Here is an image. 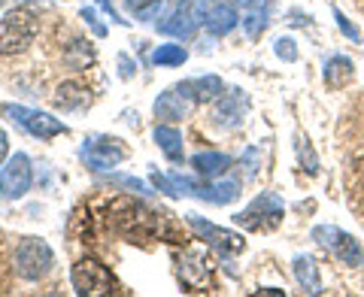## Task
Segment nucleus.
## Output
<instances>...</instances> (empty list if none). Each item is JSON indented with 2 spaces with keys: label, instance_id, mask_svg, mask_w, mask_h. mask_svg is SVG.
Here are the masks:
<instances>
[{
  "label": "nucleus",
  "instance_id": "9",
  "mask_svg": "<svg viewBox=\"0 0 364 297\" xmlns=\"http://www.w3.org/2000/svg\"><path fill=\"white\" fill-rule=\"evenodd\" d=\"M188 225L195 227V231L207 239V243L215 249L219 255H240L243 249H246V239L240 234H234V231H228V227H219V225H213L207 219H200V215L195 212H188Z\"/></svg>",
  "mask_w": 364,
  "mask_h": 297
},
{
  "label": "nucleus",
  "instance_id": "19",
  "mask_svg": "<svg viewBox=\"0 0 364 297\" xmlns=\"http://www.w3.org/2000/svg\"><path fill=\"white\" fill-rule=\"evenodd\" d=\"M352 76H355V64L343 55H334V58L325 61V85L328 88H343L346 82H352Z\"/></svg>",
  "mask_w": 364,
  "mask_h": 297
},
{
  "label": "nucleus",
  "instance_id": "28",
  "mask_svg": "<svg viewBox=\"0 0 364 297\" xmlns=\"http://www.w3.org/2000/svg\"><path fill=\"white\" fill-rule=\"evenodd\" d=\"M82 18L88 21V25H91V31H95L97 37H107V28H104V25H100V21H97V13H95V9H91V6H85V9H82Z\"/></svg>",
  "mask_w": 364,
  "mask_h": 297
},
{
  "label": "nucleus",
  "instance_id": "16",
  "mask_svg": "<svg viewBox=\"0 0 364 297\" xmlns=\"http://www.w3.org/2000/svg\"><path fill=\"white\" fill-rule=\"evenodd\" d=\"M191 167H195L198 176H207V179H219L231 170V158L222 155V152H198L191 158Z\"/></svg>",
  "mask_w": 364,
  "mask_h": 297
},
{
  "label": "nucleus",
  "instance_id": "27",
  "mask_svg": "<svg viewBox=\"0 0 364 297\" xmlns=\"http://www.w3.org/2000/svg\"><path fill=\"white\" fill-rule=\"evenodd\" d=\"M112 182H119V185L131 188L134 194H149V188H146L143 179H134V176H112Z\"/></svg>",
  "mask_w": 364,
  "mask_h": 297
},
{
  "label": "nucleus",
  "instance_id": "2",
  "mask_svg": "<svg viewBox=\"0 0 364 297\" xmlns=\"http://www.w3.org/2000/svg\"><path fill=\"white\" fill-rule=\"evenodd\" d=\"M13 264H16V273H18L21 279L37 282V279H43L46 273L55 267V252H52V246L46 243V239H40V237H25V239H21V243L16 246Z\"/></svg>",
  "mask_w": 364,
  "mask_h": 297
},
{
  "label": "nucleus",
  "instance_id": "13",
  "mask_svg": "<svg viewBox=\"0 0 364 297\" xmlns=\"http://www.w3.org/2000/svg\"><path fill=\"white\" fill-rule=\"evenodd\" d=\"M198 28H200V21L188 13V6L182 4V0H179V6L167 18L158 21V31L167 33V37H176V40H191Z\"/></svg>",
  "mask_w": 364,
  "mask_h": 297
},
{
  "label": "nucleus",
  "instance_id": "7",
  "mask_svg": "<svg viewBox=\"0 0 364 297\" xmlns=\"http://www.w3.org/2000/svg\"><path fill=\"white\" fill-rule=\"evenodd\" d=\"M112 207H116V210H112V212H116V227H119V231H124L128 237H149L155 231V225H158L155 212L140 207L136 200L122 198V200L112 203Z\"/></svg>",
  "mask_w": 364,
  "mask_h": 297
},
{
  "label": "nucleus",
  "instance_id": "1",
  "mask_svg": "<svg viewBox=\"0 0 364 297\" xmlns=\"http://www.w3.org/2000/svg\"><path fill=\"white\" fill-rule=\"evenodd\" d=\"M37 37V16L31 6H18L0 18V55H21Z\"/></svg>",
  "mask_w": 364,
  "mask_h": 297
},
{
  "label": "nucleus",
  "instance_id": "5",
  "mask_svg": "<svg viewBox=\"0 0 364 297\" xmlns=\"http://www.w3.org/2000/svg\"><path fill=\"white\" fill-rule=\"evenodd\" d=\"M70 279H73L76 294H82V297H100V294H109V288H112L109 270L100 264V261H95V258L76 261Z\"/></svg>",
  "mask_w": 364,
  "mask_h": 297
},
{
  "label": "nucleus",
  "instance_id": "24",
  "mask_svg": "<svg viewBox=\"0 0 364 297\" xmlns=\"http://www.w3.org/2000/svg\"><path fill=\"white\" fill-rule=\"evenodd\" d=\"M294 148H298V161H301V167L306 170V173H318V158L313 152V143L306 140V136H298Z\"/></svg>",
  "mask_w": 364,
  "mask_h": 297
},
{
  "label": "nucleus",
  "instance_id": "25",
  "mask_svg": "<svg viewBox=\"0 0 364 297\" xmlns=\"http://www.w3.org/2000/svg\"><path fill=\"white\" fill-rule=\"evenodd\" d=\"M273 52H277V58L286 61V64L298 61V43H294L291 37H279L277 43H273Z\"/></svg>",
  "mask_w": 364,
  "mask_h": 297
},
{
  "label": "nucleus",
  "instance_id": "30",
  "mask_svg": "<svg viewBox=\"0 0 364 297\" xmlns=\"http://www.w3.org/2000/svg\"><path fill=\"white\" fill-rule=\"evenodd\" d=\"M119 73H122V79H131L136 73V64L128 58V55H119Z\"/></svg>",
  "mask_w": 364,
  "mask_h": 297
},
{
  "label": "nucleus",
  "instance_id": "18",
  "mask_svg": "<svg viewBox=\"0 0 364 297\" xmlns=\"http://www.w3.org/2000/svg\"><path fill=\"white\" fill-rule=\"evenodd\" d=\"M88 100L91 94L82 82H61L58 91H55V107L58 109H82Z\"/></svg>",
  "mask_w": 364,
  "mask_h": 297
},
{
  "label": "nucleus",
  "instance_id": "10",
  "mask_svg": "<svg viewBox=\"0 0 364 297\" xmlns=\"http://www.w3.org/2000/svg\"><path fill=\"white\" fill-rule=\"evenodd\" d=\"M249 107H252V100L243 88H231V91H222L219 97H215V109H213V122L219 124V128L231 131V128H240Z\"/></svg>",
  "mask_w": 364,
  "mask_h": 297
},
{
  "label": "nucleus",
  "instance_id": "6",
  "mask_svg": "<svg viewBox=\"0 0 364 297\" xmlns=\"http://www.w3.org/2000/svg\"><path fill=\"white\" fill-rule=\"evenodd\" d=\"M82 158L91 170L97 173H109L112 167H119L124 161V146L116 136H88L82 146Z\"/></svg>",
  "mask_w": 364,
  "mask_h": 297
},
{
  "label": "nucleus",
  "instance_id": "14",
  "mask_svg": "<svg viewBox=\"0 0 364 297\" xmlns=\"http://www.w3.org/2000/svg\"><path fill=\"white\" fill-rule=\"evenodd\" d=\"M207 31L213 33V37H225V33H231L237 25H240V16H237L234 4H215L210 13H207Z\"/></svg>",
  "mask_w": 364,
  "mask_h": 297
},
{
  "label": "nucleus",
  "instance_id": "26",
  "mask_svg": "<svg viewBox=\"0 0 364 297\" xmlns=\"http://www.w3.org/2000/svg\"><path fill=\"white\" fill-rule=\"evenodd\" d=\"M331 13H334V21H337V28H340V33H343V37L346 40H352V43H361V31L355 28V21H349L346 16H343V9H331Z\"/></svg>",
  "mask_w": 364,
  "mask_h": 297
},
{
  "label": "nucleus",
  "instance_id": "15",
  "mask_svg": "<svg viewBox=\"0 0 364 297\" xmlns=\"http://www.w3.org/2000/svg\"><path fill=\"white\" fill-rule=\"evenodd\" d=\"M294 279H298L304 294H322V276H318V267L310 255H294Z\"/></svg>",
  "mask_w": 364,
  "mask_h": 297
},
{
  "label": "nucleus",
  "instance_id": "32",
  "mask_svg": "<svg viewBox=\"0 0 364 297\" xmlns=\"http://www.w3.org/2000/svg\"><path fill=\"white\" fill-rule=\"evenodd\" d=\"M231 4H234V6H252L255 0H231Z\"/></svg>",
  "mask_w": 364,
  "mask_h": 297
},
{
  "label": "nucleus",
  "instance_id": "20",
  "mask_svg": "<svg viewBox=\"0 0 364 297\" xmlns=\"http://www.w3.org/2000/svg\"><path fill=\"white\" fill-rule=\"evenodd\" d=\"M155 143H158V148L170 158V161H182V134L176 131V128H170V124H158L155 128Z\"/></svg>",
  "mask_w": 364,
  "mask_h": 297
},
{
  "label": "nucleus",
  "instance_id": "31",
  "mask_svg": "<svg viewBox=\"0 0 364 297\" xmlns=\"http://www.w3.org/2000/svg\"><path fill=\"white\" fill-rule=\"evenodd\" d=\"M6 155H9V136H6L4 128H0V164L6 161Z\"/></svg>",
  "mask_w": 364,
  "mask_h": 297
},
{
  "label": "nucleus",
  "instance_id": "22",
  "mask_svg": "<svg viewBox=\"0 0 364 297\" xmlns=\"http://www.w3.org/2000/svg\"><path fill=\"white\" fill-rule=\"evenodd\" d=\"M188 85H191V91H195V97H198V104L200 100H215L225 91V82L219 76H198V79H188Z\"/></svg>",
  "mask_w": 364,
  "mask_h": 297
},
{
  "label": "nucleus",
  "instance_id": "21",
  "mask_svg": "<svg viewBox=\"0 0 364 297\" xmlns=\"http://www.w3.org/2000/svg\"><path fill=\"white\" fill-rule=\"evenodd\" d=\"M186 61H188V52L176 43H164L152 52V64H158V67H182Z\"/></svg>",
  "mask_w": 364,
  "mask_h": 297
},
{
  "label": "nucleus",
  "instance_id": "8",
  "mask_svg": "<svg viewBox=\"0 0 364 297\" xmlns=\"http://www.w3.org/2000/svg\"><path fill=\"white\" fill-rule=\"evenodd\" d=\"M195 104H198V97H195V91H191V85L188 82H179L176 88H167V91L158 94V100H155V116L158 119H167V122H182V119L191 116Z\"/></svg>",
  "mask_w": 364,
  "mask_h": 297
},
{
  "label": "nucleus",
  "instance_id": "4",
  "mask_svg": "<svg viewBox=\"0 0 364 297\" xmlns=\"http://www.w3.org/2000/svg\"><path fill=\"white\" fill-rule=\"evenodd\" d=\"M310 237L322 249H328V252H331L337 261H343L346 267H361L364 264V249H361V243L352 234L340 231L337 225H316Z\"/></svg>",
  "mask_w": 364,
  "mask_h": 297
},
{
  "label": "nucleus",
  "instance_id": "12",
  "mask_svg": "<svg viewBox=\"0 0 364 297\" xmlns=\"http://www.w3.org/2000/svg\"><path fill=\"white\" fill-rule=\"evenodd\" d=\"M9 116H13L31 136H37V140H52V136H58V134L67 131V124L61 119H52L49 112H40V109L9 107Z\"/></svg>",
  "mask_w": 364,
  "mask_h": 297
},
{
  "label": "nucleus",
  "instance_id": "23",
  "mask_svg": "<svg viewBox=\"0 0 364 297\" xmlns=\"http://www.w3.org/2000/svg\"><path fill=\"white\" fill-rule=\"evenodd\" d=\"M161 6H164V0H124V9L140 21H155Z\"/></svg>",
  "mask_w": 364,
  "mask_h": 297
},
{
  "label": "nucleus",
  "instance_id": "3",
  "mask_svg": "<svg viewBox=\"0 0 364 297\" xmlns=\"http://www.w3.org/2000/svg\"><path fill=\"white\" fill-rule=\"evenodd\" d=\"M282 212H286V203H282L279 194L261 191L243 212L234 215V222L240 227H249V231H270V227H277L282 222Z\"/></svg>",
  "mask_w": 364,
  "mask_h": 297
},
{
  "label": "nucleus",
  "instance_id": "29",
  "mask_svg": "<svg viewBox=\"0 0 364 297\" xmlns=\"http://www.w3.org/2000/svg\"><path fill=\"white\" fill-rule=\"evenodd\" d=\"M243 164H246V176H255L258 173V155H255V148H246Z\"/></svg>",
  "mask_w": 364,
  "mask_h": 297
},
{
  "label": "nucleus",
  "instance_id": "11",
  "mask_svg": "<svg viewBox=\"0 0 364 297\" xmlns=\"http://www.w3.org/2000/svg\"><path fill=\"white\" fill-rule=\"evenodd\" d=\"M31 182H33V170H31V158L25 152L13 155L4 170H0V194L6 200H18L31 191Z\"/></svg>",
  "mask_w": 364,
  "mask_h": 297
},
{
  "label": "nucleus",
  "instance_id": "17",
  "mask_svg": "<svg viewBox=\"0 0 364 297\" xmlns=\"http://www.w3.org/2000/svg\"><path fill=\"white\" fill-rule=\"evenodd\" d=\"M270 6H273V0H255L249 6V13L243 16V31L249 40H258L264 33V28L270 25Z\"/></svg>",
  "mask_w": 364,
  "mask_h": 297
}]
</instances>
